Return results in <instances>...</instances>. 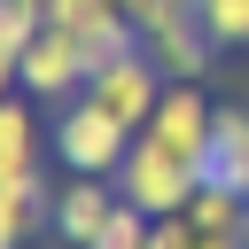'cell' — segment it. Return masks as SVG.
Masks as SVG:
<instances>
[{
    "label": "cell",
    "mask_w": 249,
    "mask_h": 249,
    "mask_svg": "<svg viewBox=\"0 0 249 249\" xmlns=\"http://www.w3.org/2000/svg\"><path fill=\"white\" fill-rule=\"evenodd\" d=\"M8 93H16V62L0 54V101H8Z\"/></svg>",
    "instance_id": "obj_16"
},
{
    "label": "cell",
    "mask_w": 249,
    "mask_h": 249,
    "mask_svg": "<svg viewBox=\"0 0 249 249\" xmlns=\"http://www.w3.org/2000/svg\"><path fill=\"white\" fill-rule=\"evenodd\" d=\"M202 31L218 47H249V0H202Z\"/></svg>",
    "instance_id": "obj_14"
},
{
    "label": "cell",
    "mask_w": 249,
    "mask_h": 249,
    "mask_svg": "<svg viewBox=\"0 0 249 249\" xmlns=\"http://www.w3.org/2000/svg\"><path fill=\"white\" fill-rule=\"evenodd\" d=\"M187 218H195V233L202 241H241L249 249V195H233V187H195V202H187Z\"/></svg>",
    "instance_id": "obj_10"
},
{
    "label": "cell",
    "mask_w": 249,
    "mask_h": 249,
    "mask_svg": "<svg viewBox=\"0 0 249 249\" xmlns=\"http://www.w3.org/2000/svg\"><path fill=\"white\" fill-rule=\"evenodd\" d=\"M0 195L47 202V163H39V101L8 93L0 101Z\"/></svg>",
    "instance_id": "obj_6"
},
{
    "label": "cell",
    "mask_w": 249,
    "mask_h": 249,
    "mask_svg": "<svg viewBox=\"0 0 249 249\" xmlns=\"http://www.w3.org/2000/svg\"><path fill=\"white\" fill-rule=\"evenodd\" d=\"M202 179H210V187H233V195H249V101H218V117H210V156H202Z\"/></svg>",
    "instance_id": "obj_9"
},
{
    "label": "cell",
    "mask_w": 249,
    "mask_h": 249,
    "mask_svg": "<svg viewBox=\"0 0 249 249\" xmlns=\"http://www.w3.org/2000/svg\"><path fill=\"white\" fill-rule=\"evenodd\" d=\"M54 218V202H23V195H0V249H31V233Z\"/></svg>",
    "instance_id": "obj_11"
},
{
    "label": "cell",
    "mask_w": 249,
    "mask_h": 249,
    "mask_svg": "<svg viewBox=\"0 0 249 249\" xmlns=\"http://www.w3.org/2000/svg\"><path fill=\"white\" fill-rule=\"evenodd\" d=\"M148 249H202V233H195V218L179 210V218H156V226H148Z\"/></svg>",
    "instance_id": "obj_15"
},
{
    "label": "cell",
    "mask_w": 249,
    "mask_h": 249,
    "mask_svg": "<svg viewBox=\"0 0 249 249\" xmlns=\"http://www.w3.org/2000/svg\"><path fill=\"white\" fill-rule=\"evenodd\" d=\"M140 132L132 124H117L101 101H62L54 109V124H47V148H54V163L62 171H86V179H117V163H124V148H132Z\"/></svg>",
    "instance_id": "obj_1"
},
{
    "label": "cell",
    "mask_w": 249,
    "mask_h": 249,
    "mask_svg": "<svg viewBox=\"0 0 249 249\" xmlns=\"http://www.w3.org/2000/svg\"><path fill=\"white\" fill-rule=\"evenodd\" d=\"M86 78H93L86 47H78L62 23H39V39H31V47H23V62H16V93H31L39 109H62V101H78V93H86Z\"/></svg>",
    "instance_id": "obj_4"
},
{
    "label": "cell",
    "mask_w": 249,
    "mask_h": 249,
    "mask_svg": "<svg viewBox=\"0 0 249 249\" xmlns=\"http://www.w3.org/2000/svg\"><path fill=\"white\" fill-rule=\"evenodd\" d=\"M132 23H140V47L163 62V78L202 86V78L218 70V54H226V47L202 31V0H148Z\"/></svg>",
    "instance_id": "obj_2"
},
{
    "label": "cell",
    "mask_w": 249,
    "mask_h": 249,
    "mask_svg": "<svg viewBox=\"0 0 249 249\" xmlns=\"http://www.w3.org/2000/svg\"><path fill=\"white\" fill-rule=\"evenodd\" d=\"M195 187H202V163H187V156H171L163 140H132L124 148V163H117V195L132 202V210H148V218H179L187 202H195Z\"/></svg>",
    "instance_id": "obj_3"
},
{
    "label": "cell",
    "mask_w": 249,
    "mask_h": 249,
    "mask_svg": "<svg viewBox=\"0 0 249 249\" xmlns=\"http://www.w3.org/2000/svg\"><path fill=\"white\" fill-rule=\"evenodd\" d=\"M117 8H124V16H140V8H148V0H117Z\"/></svg>",
    "instance_id": "obj_17"
},
{
    "label": "cell",
    "mask_w": 249,
    "mask_h": 249,
    "mask_svg": "<svg viewBox=\"0 0 249 249\" xmlns=\"http://www.w3.org/2000/svg\"><path fill=\"white\" fill-rule=\"evenodd\" d=\"M163 86H171V78H163V62H156L148 47H124V54H109V62L86 78V101H101L117 124H132V132H140V124L156 117Z\"/></svg>",
    "instance_id": "obj_5"
},
{
    "label": "cell",
    "mask_w": 249,
    "mask_h": 249,
    "mask_svg": "<svg viewBox=\"0 0 249 249\" xmlns=\"http://www.w3.org/2000/svg\"><path fill=\"white\" fill-rule=\"evenodd\" d=\"M109 210H117V179H86V171H70V187H54V218H47V233H54L62 249H93L101 226H109Z\"/></svg>",
    "instance_id": "obj_8"
},
{
    "label": "cell",
    "mask_w": 249,
    "mask_h": 249,
    "mask_svg": "<svg viewBox=\"0 0 249 249\" xmlns=\"http://www.w3.org/2000/svg\"><path fill=\"white\" fill-rule=\"evenodd\" d=\"M210 117H218V101L202 93V86H187V78H171L163 86V101H156V117L140 124L148 140H163L171 156H187V163H202L210 156Z\"/></svg>",
    "instance_id": "obj_7"
},
{
    "label": "cell",
    "mask_w": 249,
    "mask_h": 249,
    "mask_svg": "<svg viewBox=\"0 0 249 249\" xmlns=\"http://www.w3.org/2000/svg\"><path fill=\"white\" fill-rule=\"evenodd\" d=\"M148 226H156V218H148V210H132V202L117 195V210H109V226H101V241H93V249H148Z\"/></svg>",
    "instance_id": "obj_13"
},
{
    "label": "cell",
    "mask_w": 249,
    "mask_h": 249,
    "mask_svg": "<svg viewBox=\"0 0 249 249\" xmlns=\"http://www.w3.org/2000/svg\"><path fill=\"white\" fill-rule=\"evenodd\" d=\"M202 249H241V241H202Z\"/></svg>",
    "instance_id": "obj_18"
},
{
    "label": "cell",
    "mask_w": 249,
    "mask_h": 249,
    "mask_svg": "<svg viewBox=\"0 0 249 249\" xmlns=\"http://www.w3.org/2000/svg\"><path fill=\"white\" fill-rule=\"evenodd\" d=\"M39 23H47V16H39L31 0H0V54H8V62H23V47L39 39Z\"/></svg>",
    "instance_id": "obj_12"
}]
</instances>
